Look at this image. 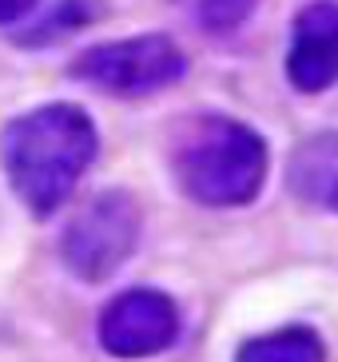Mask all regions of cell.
Returning a JSON list of instances; mask_svg holds the SVG:
<instances>
[{
  "mask_svg": "<svg viewBox=\"0 0 338 362\" xmlns=\"http://www.w3.org/2000/svg\"><path fill=\"white\" fill-rule=\"evenodd\" d=\"M259 0H195V16H199L203 33L211 36H227L255 12Z\"/></svg>",
  "mask_w": 338,
  "mask_h": 362,
  "instance_id": "9c48e42d",
  "label": "cell"
},
{
  "mask_svg": "<svg viewBox=\"0 0 338 362\" xmlns=\"http://www.w3.org/2000/svg\"><path fill=\"white\" fill-rule=\"evenodd\" d=\"M68 72L92 84L95 92L139 100L180 84L187 72V60H183L180 44L168 36H132V40L95 44V48L80 52Z\"/></svg>",
  "mask_w": 338,
  "mask_h": 362,
  "instance_id": "277c9868",
  "label": "cell"
},
{
  "mask_svg": "<svg viewBox=\"0 0 338 362\" xmlns=\"http://www.w3.org/2000/svg\"><path fill=\"white\" fill-rule=\"evenodd\" d=\"M144 231V215L132 192H100L72 215L60 235V259L88 283H104L132 259Z\"/></svg>",
  "mask_w": 338,
  "mask_h": 362,
  "instance_id": "3957f363",
  "label": "cell"
},
{
  "mask_svg": "<svg viewBox=\"0 0 338 362\" xmlns=\"http://www.w3.org/2000/svg\"><path fill=\"white\" fill-rule=\"evenodd\" d=\"M235 362H327V346L315 330L307 327H286L275 334H259V339H247Z\"/></svg>",
  "mask_w": 338,
  "mask_h": 362,
  "instance_id": "ba28073f",
  "label": "cell"
},
{
  "mask_svg": "<svg viewBox=\"0 0 338 362\" xmlns=\"http://www.w3.org/2000/svg\"><path fill=\"white\" fill-rule=\"evenodd\" d=\"M175 175L203 207H247L263 192L267 144L239 119L199 116L175 144Z\"/></svg>",
  "mask_w": 338,
  "mask_h": 362,
  "instance_id": "7a4b0ae2",
  "label": "cell"
},
{
  "mask_svg": "<svg viewBox=\"0 0 338 362\" xmlns=\"http://www.w3.org/2000/svg\"><path fill=\"white\" fill-rule=\"evenodd\" d=\"M32 4H36V0H0V24L21 21V16L32 8Z\"/></svg>",
  "mask_w": 338,
  "mask_h": 362,
  "instance_id": "30bf717a",
  "label": "cell"
},
{
  "mask_svg": "<svg viewBox=\"0 0 338 362\" xmlns=\"http://www.w3.org/2000/svg\"><path fill=\"white\" fill-rule=\"evenodd\" d=\"M100 346L120 362L156 358L180 339V307L156 287H132L100 310Z\"/></svg>",
  "mask_w": 338,
  "mask_h": 362,
  "instance_id": "5b68a950",
  "label": "cell"
},
{
  "mask_svg": "<svg viewBox=\"0 0 338 362\" xmlns=\"http://www.w3.org/2000/svg\"><path fill=\"white\" fill-rule=\"evenodd\" d=\"M286 76L298 92H327L338 84V4L322 0L298 12Z\"/></svg>",
  "mask_w": 338,
  "mask_h": 362,
  "instance_id": "8992f818",
  "label": "cell"
},
{
  "mask_svg": "<svg viewBox=\"0 0 338 362\" xmlns=\"http://www.w3.org/2000/svg\"><path fill=\"white\" fill-rule=\"evenodd\" d=\"M286 183L303 203L338 211V132H318L303 139L286 163Z\"/></svg>",
  "mask_w": 338,
  "mask_h": 362,
  "instance_id": "52a82bcc",
  "label": "cell"
},
{
  "mask_svg": "<svg viewBox=\"0 0 338 362\" xmlns=\"http://www.w3.org/2000/svg\"><path fill=\"white\" fill-rule=\"evenodd\" d=\"M100 136L84 107L48 104L12 119L0 136V160L12 192L32 215H52L92 168Z\"/></svg>",
  "mask_w": 338,
  "mask_h": 362,
  "instance_id": "6da1fadb",
  "label": "cell"
}]
</instances>
